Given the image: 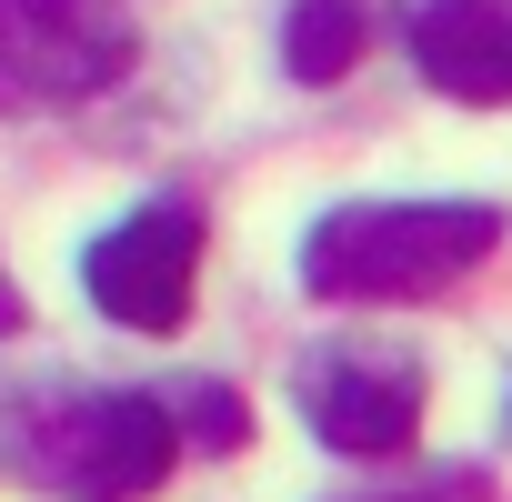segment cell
Masks as SVG:
<instances>
[{
	"instance_id": "cell-5",
	"label": "cell",
	"mask_w": 512,
	"mask_h": 502,
	"mask_svg": "<svg viewBox=\"0 0 512 502\" xmlns=\"http://www.w3.org/2000/svg\"><path fill=\"white\" fill-rule=\"evenodd\" d=\"M302 422L332 442V452H402L422 432V362H392V352H312L302 362Z\"/></svg>"
},
{
	"instance_id": "cell-1",
	"label": "cell",
	"mask_w": 512,
	"mask_h": 502,
	"mask_svg": "<svg viewBox=\"0 0 512 502\" xmlns=\"http://www.w3.org/2000/svg\"><path fill=\"white\" fill-rule=\"evenodd\" d=\"M502 251L492 201H342L302 231V292L322 302H432Z\"/></svg>"
},
{
	"instance_id": "cell-8",
	"label": "cell",
	"mask_w": 512,
	"mask_h": 502,
	"mask_svg": "<svg viewBox=\"0 0 512 502\" xmlns=\"http://www.w3.org/2000/svg\"><path fill=\"white\" fill-rule=\"evenodd\" d=\"M171 422H181V442H201V452H231V442L251 432V412L231 402V382H181V392H171Z\"/></svg>"
},
{
	"instance_id": "cell-10",
	"label": "cell",
	"mask_w": 512,
	"mask_h": 502,
	"mask_svg": "<svg viewBox=\"0 0 512 502\" xmlns=\"http://www.w3.org/2000/svg\"><path fill=\"white\" fill-rule=\"evenodd\" d=\"M11 322H21V292H11V282H0V332H11Z\"/></svg>"
},
{
	"instance_id": "cell-6",
	"label": "cell",
	"mask_w": 512,
	"mask_h": 502,
	"mask_svg": "<svg viewBox=\"0 0 512 502\" xmlns=\"http://www.w3.org/2000/svg\"><path fill=\"white\" fill-rule=\"evenodd\" d=\"M402 41H412V71L442 101L512 111V0H422L402 21Z\"/></svg>"
},
{
	"instance_id": "cell-7",
	"label": "cell",
	"mask_w": 512,
	"mask_h": 502,
	"mask_svg": "<svg viewBox=\"0 0 512 502\" xmlns=\"http://www.w3.org/2000/svg\"><path fill=\"white\" fill-rule=\"evenodd\" d=\"M282 61H292V81H342L352 61H362V0H302L292 11V31H282Z\"/></svg>"
},
{
	"instance_id": "cell-9",
	"label": "cell",
	"mask_w": 512,
	"mask_h": 502,
	"mask_svg": "<svg viewBox=\"0 0 512 502\" xmlns=\"http://www.w3.org/2000/svg\"><path fill=\"white\" fill-rule=\"evenodd\" d=\"M402 502H482V482H472V472H452V482H432V492H402Z\"/></svg>"
},
{
	"instance_id": "cell-2",
	"label": "cell",
	"mask_w": 512,
	"mask_h": 502,
	"mask_svg": "<svg viewBox=\"0 0 512 502\" xmlns=\"http://www.w3.org/2000/svg\"><path fill=\"white\" fill-rule=\"evenodd\" d=\"M11 462L71 502H141L181 462V422L161 392H31L11 402Z\"/></svg>"
},
{
	"instance_id": "cell-3",
	"label": "cell",
	"mask_w": 512,
	"mask_h": 502,
	"mask_svg": "<svg viewBox=\"0 0 512 502\" xmlns=\"http://www.w3.org/2000/svg\"><path fill=\"white\" fill-rule=\"evenodd\" d=\"M141 61L131 0H0V121L101 101Z\"/></svg>"
},
{
	"instance_id": "cell-4",
	"label": "cell",
	"mask_w": 512,
	"mask_h": 502,
	"mask_svg": "<svg viewBox=\"0 0 512 502\" xmlns=\"http://www.w3.org/2000/svg\"><path fill=\"white\" fill-rule=\"evenodd\" d=\"M191 282H201V211L191 201H141L81 251V292L121 332H181Z\"/></svg>"
}]
</instances>
